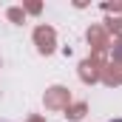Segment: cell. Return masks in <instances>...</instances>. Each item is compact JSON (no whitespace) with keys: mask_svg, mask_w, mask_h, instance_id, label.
I'll list each match as a JSON object with an SVG mask.
<instances>
[{"mask_svg":"<svg viewBox=\"0 0 122 122\" xmlns=\"http://www.w3.org/2000/svg\"><path fill=\"white\" fill-rule=\"evenodd\" d=\"M111 122H122V119H111Z\"/></svg>","mask_w":122,"mask_h":122,"instance_id":"obj_1","label":"cell"}]
</instances>
